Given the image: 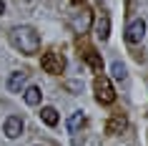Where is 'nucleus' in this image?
Here are the masks:
<instances>
[{"label": "nucleus", "instance_id": "f257e3e1", "mask_svg": "<svg viewBox=\"0 0 148 146\" xmlns=\"http://www.w3.org/2000/svg\"><path fill=\"white\" fill-rule=\"evenodd\" d=\"M10 43L20 53L33 55V53H38V48H40V35L33 28H28V25H20V28H13L10 30Z\"/></svg>", "mask_w": 148, "mask_h": 146}, {"label": "nucleus", "instance_id": "f03ea898", "mask_svg": "<svg viewBox=\"0 0 148 146\" xmlns=\"http://www.w3.org/2000/svg\"><path fill=\"white\" fill-rule=\"evenodd\" d=\"M93 91H95V98L101 101V103H113L116 101V91H113V86L106 76H98L93 81Z\"/></svg>", "mask_w": 148, "mask_h": 146}, {"label": "nucleus", "instance_id": "7ed1b4c3", "mask_svg": "<svg viewBox=\"0 0 148 146\" xmlns=\"http://www.w3.org/2000/svg\"><path fill=\"white\" fill-rule=\"evenodd\" d=\"M40 66H43V71L45 73H63V68H65V58H63L60 53H55V51H50V53H43V58H40Z\"/></svg>", "mask_w": 148, "mask_h": 146}, {"label": "nucleus", "instance_id": "20e7f679", "mask_svg": "<svg viewBox=\"0 0 148 146\" xmlns=\"http://www.w3.org/2000/svg\"><path fill=\"white\" fill-rule=\"evenodd\" d=\"M143 35H146V20L143 18H138V20H133L131 25H128V30H125V40L128 43H140L143 40Z\"/></svg>", "mask_w": 148, "mask_h": 146}, {"label": "nucleus", "instance_id": "39448f33", "mask_svg": "<svg viewBox=\"0 0 148 146\" xmlns=\"http://www.w3.org/2000/svg\"><path fill=\"white\" fill-rule=\"evenodd\" d=\"M93 23V15H90V10H80L75 15H70V25H73V30L75 33H86Z\"/></svg>", "mask_w": 148, "mask_h": 146}, {"label": "nucleus", "instance_id": "423d86ee", "mask_svg": "<svg viewBox=\"0 0 148 146\" xmlns=\"http://www.w3.org/2000/svg\"><path fill=\"white\" fill-rule=\"evenodd\" d=\"M3 131H5V136H8V138H18L20 134H23V121H20V116H8Z\"/></svg>", "mask_w": 148, "mask_h": 146}, {"label": "nucleus", "instance_id": "0eeeda50", "mask_svg": "<svg viewBox=\"0 0 148 146\" xmlns=\"http://www.w3.org/2000/svg\"><path fill=\"white\" fill-rule=\"evenodd\" d=\"M25 81H28V73H23V71H15V73L8 78V91L20 93V88L25 86Z\"/></svg>", "mask_w": 148, "mask_h": 146}, {"label": "nucleus", "instance_id": "6e6552de", "mask_svg": "<svg viewBox=\"0 0 148 146\" xmlns=\"http://www.w3.org/2000/svg\"><path fill=\"white\" fill-rule=\"evenodd\" d=\"M25 103H28V106H38L40 103V98H43V91H40L38 86H30V88H28V91H25Z\"/></svg>", "mask_w": 148, "mask_h": 146}, {"label": "nucleus", "instance_id": "1a4fd4ad", "mask_svg": "<svg viewBox=\"0 0 148 146\" xmlns=\"http://www.w3.org/2000/svg\"><path fill=\"white\" fill-rule=\"evenodd\" d=\"M95 35H98L101 40H108V35H110V20H108L106 15L95 23Z\"/></svg>", "mask_w": 148, "mask_h": 146}, {"label": "nucleus", "instance_id": "9d476101", "mask_svg": "<svg viewBox=\"0 0 148 146\" xmlns=\"http://www.w3.org/2000/svg\"><path fill=\"white\" fill-rule=\"evenodd\" d=\"M40 118H43V123H48V126H58V111H55L53 106L43 108V111H40Z\"/></svg>", "mask_w": 148, "mask_h": 146}, {"label": "nucleus", "instance_id": "9b49d317", "mask_svg": "<svg viewBox=\"0 0 148 146\" xmlns=\"http://www.w3.org/2000/svg\"><path fill=\"white\" fill-rule=\"evenodd\" d=\"M83 123H86V116H83V111H75V113L68 118V131H70V134H75V131H78Z\"/></svg>", "mask_w": 148, "mask_h": 146}, {"label": "nucleus", "instance_id": "f8f14e48", "mask_svg": "<svg viewBox=\"0 0 148 146\" xmlns=\"http://www.w3.org/2000/svg\"><path fill=\"white\" fill-rule=\"evenodd\" d=\"M123 129H125V118L123 116H113V118L108 121V126H106L108 134H118V131H123Z\"/></svg>", "mask_w": 148, "mask_h": 146}, {"label": "nucleus", "instance_id": "ddd939ff", "mask_svg": "<svg viewBox=\"0 0 148 146\" xmlns=\"http://www.w3.org/2000/svg\"><path fill=\"white\" fill-rule=\"evenodd\" d=\"M110 73H113V78H118V81H125V78H128V71H125V66L121 61H113Z\"/></svg>", "mask_w": 148, "mask_h": 146}, {"label": "nucleus", "instance_id": "4468645a", "mask_svg": "<svg viewBox=\"0 0 148 146\" xmlns=\"http://www.w3.org/2000/svg\"><path fill=\"white\" fill-rule=\"evenodd\" d=\"M86 61L90 63V68H93V71H98V73H101V68H103V61L98 58V53H93V51H86Z\"/></svg>", "mask_w": 148, "mask_h": 146}, {"label": "nucleus", "instance_id": "2eb2a0df", "mask_svg": "<svg viewBox=\"0 0 148 146\" xmlns=\"http://www.w3.org/2000/svg\"><path fill=\"white\" fill-rule=\"evenodd\" d=\"M3 10H5V3H3V0H0V15H3Z\"/></svg>", "mask_w": 148, "mask_h": 146}]
</instances>
